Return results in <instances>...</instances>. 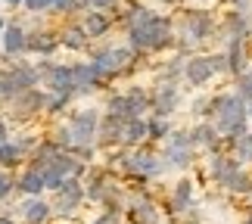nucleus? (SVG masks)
<instances>
[{"label": "nucleus", "instance_id": "obj_34", "mask_svg": "<svg viewBox=\"0 0 252 224\" xmlns=\"http://www.w3.org/2000/svg\"><path fill=\"white\" fill-rule=\"evenodd\" d=\"M0 32H3V19H0ZM0 41H3V34H0Z\"/></svg>", "mask_w": 252, "mask_h": 224}, {"label": "nucleus", "instance_id": "obj_31", "mask_svg": "<svg viewBox=\"0 0 252 224\" xmlns=\"http://www.w3.org/2000/svg\"><path fill=\"white\" fill-rule=\"evenodd\" d=\"M3 3H6V6H22L25 0H3Z\"/></svg>", "mask_w": 252, "mask_h": 224}, {"label": "nucleus", "instance_id": "obj_13", "mask_svg": "<svg viewBox=\"0 0 252 224\" xmlns=\"http://www.w3.org/2000/svg\"><path fill=\"white\" fill-rule=\"evenodd\" d=\"M131 215H134V224H159L156 206H153L150 199H143V196L131 202Z\"/></svg>", "mask_w": 252, "mask_h": 224}, {"label": "nucleus", "instance_id": "obj_17", "mask_svg": "<svg viewBox=\"0 0 252 224\" xmlns=\"http://www.w3.org/2000/svg\"><path fill=\"white\" fill-rule=\"evenodd\" d=\"M162 159H165V165H171V168H187L190 165V147H174V143H168L165 153H162Z\"/></svg>", "mask_w": 252, "mask_h": 224}, {"label": "nucleus", "instance_id": "obj_23", "mask_svg": "<svg viewBox=\"0 0 252 224\" xmlns=\"http://www.w3.org/2000/svg\"><path fill=\"white\" fill-rule=\"evenodd\" d=\"M227 25H230V32H234V37H246V32H249V22H246L243 13L227 16Z\"/></svg>", "mask_w": 252, "mask_h": 224}, {"label": "nucleus", "instance_id": "obj_2", "mask_svg": "<svg viewBox=\"0 0 252 224\" xmlns=\"http://www.w3.org/2000/svg\"><path fill=\"white\" fill-rule=\"evenodd\" d=\"M227 69V56H196V60H190L187 65H184V75H187L190 84H206L215 72Z\"/></svg>", "mask_w": 252, "mask_h": 224}, {"label": "nucleus", "instance_id": "obj_32", "mask_svg": "<svg viewBox=\"0 0 252 224\" xmlns=\"http://www.w3.org/2000/svg\"><path fill=\"white\" fill-rule=\"evenodd\" d=\"M234 3H237L240 9H243V6H249V0H234Z\"/></svg>", "mask_w": 252, "mask_h": 224}, {"label": "nucleus", "instance_id": "obj_9", "mask_svg": "<svg viewBox=\"0 0 252 224\" xmlns=\"http://www.w3.org/2000/svg\"><path fill=\"white\" fill-rule=\"evenodd\" d=\"M150 134V125L140 119V115H131L128 122H125V134H122V143H128V147H137V143Z\"/></svg>", "mask_w": 252, "mask_h": 224}, {"label": "nucleus", "instance_id": "obj_5", "mask_svg": "<svg viewBox=\"0 0 252 224\" xmlns=\"http://www.w3.org/2000/svg\"><path fill=\"white\" fill-rule=\"evenodd\" d=\"M96 131H100V115L94 109H81L72 115V137L75 143H91L96 137Z\"/></svg>", "mask_w": 252, "mask_h": 224}, {"label": "nucleus", "instance_id": "obj_14", "mask_svg": "<svg viewBox=\"0 0 252 224\" xmlns=\"http://www.w3.org/2000/svg\"><path fill=\"white\" fill-rule=\"evenodd\" d=\"M153 106H156V115H171L174 106H178V91H174L171 84L159 87V94H156V100H153Z\"/></svg>", "mask_w": 252, "mask_h": 224}, {"label": "nucleus", "instance_id": "obj_16", "mask_svg": "<svg viewBox=\"0 0 252 224\" xmlns=\"http://www.w3.org/2000/svg\"><path fill=\"white\" fill-rule=\"evenodd\" d=\"M60 41H63V47H69V50H84V44H87V32H84L81 25H69V28H63Z\"/></svg>", "mask_w": 252, "mask_h": 224}, {"label": "nucleus", "instance_id": "obj_35", "mask_svg": "<svg viewBox=\"0 0 252 224\" xmlns=\"http://www.w3.org/2000/svg\"><path fill=\"white\" fill-rule=\"evenodd\" d=\"M249 115H252V100H249Z\"/></svg>", "mask_w": 252, "mask_h": 224}, {"label": "nucleus", "instance_id": "obj_18", "mask_svg": "<svg viewBox=\"0 0 252 224\" xmlns=\"http://www.w3.org/2000/svg\"><path fill=\"white\" fill-rule=\"evenodd\" d=\"M150 106H153V100L143 94V87H131V91H128V112L131 115H143Z\"/></svg>", "mask_w": 252, "mask_h": 224}, {"label": "nucleus", "instance_id": "obj_10", "mask_svg": "<svg viewBox=\"0 0 252 224\" xmlns=\"http://www.w3.org/2000/svg\"><path fill=\"white\" fill-rule=\"evenodd\" d=\"M81 28L87 32V37H100L109 32V16L103 13V9H91L84 19H81Z\"/></svg>", "mask_w": 252, "mask_h": 224}, {"label": "nucleus", "instance_id": "obj_7", "mask_svg": "<svg viewBox=\"0 0 252 224\" xmlns=\"http://www.w3.org/2000/svg\"><path fill=\"white\" fill-rule=\"evenodd\" d=\"M0 44H3V50L9 53V56H19V53H25L28 50V34L22 32V25H6L3 28V41H0Z\"/></svg>", "mask_w": 252, "mask_h": 224}, {"label": "nucleus", "instance_id": "obj_15", "mask_svg": "<svg viewBox=\"0 0 252 224\" xmlns=\"http://www.w3.org/2000/svg\"><path fill=\"white\" fill-rule=\"evenodd\" d=\"M240 171V162H234V159H215L212 162V178H215L218 184H230V178Z\"/></svg>", "mask_w": 252, "mask_h": 224}, {"label": "nucleus", "instance_id": "obj_1", "mask_svg": "<svg viewBox=\"0 0 252 224\" xmlns=\"http://www.w3.org/2000/svg\"><path fill=\"white\" fill-rule=\"evenodd\" d=\"M212 112H215V128L230 134V137H243L246 134V106H243V96H218L212 103Z\"/></svg>", "mask_w": 252, "mask_h": 224}, {"label": "nucleus", "instance_id": "obj_28", "mask_svg": "<svg viewBox=\"0 0 252 224\" xmlns=\"http://www.w3.org/2000/svg\"><path fill=\"white\" fill-rule=\"evenodd\" d=\"M13 193V178L9 174H0V199H6Z\"/></svg>", "mask_w": 252, "mask_h": 224}, {"label": "nucleus", "instance_id": "obj_36", "mask_svg": "<svg viewBox=\"0 0 252 224\" xmlns=\"http://www.w3.org/2000/svg\"><path fill=\"white\" fill-rule=\"evenodd\" d=\"M249 224H252V218H249Z\"/></svg>", "mask_w": 252, "mask_h": 224}, {"label": "nucleus", "instance_id": "obj_3", "mask_svg": "<svg viewBox=\"0 0 252 224\" xmlns=\"http://www.w3.org/2000/svg\"><path fill=\"white\" fill-rule=\"evenodd\" d=\"M212 28H215V22H212L209 13H190L187 19H184V37H181L184 44H181V50L190 47V44L206 41V37L212 34Z\"/></svg>", "mask_w": 252, "mask_h": 224}, {"label": "nucleus", "instance_id": "obj_24", "mask_svg": "<svg viewBox=\"0 0 252 224\" xmlns=\"http://www.w3.org/2000/svg\"><path fill=\"white\" fill-rule=\"evenodd\" d=\"M227 187L234 190V193H249V190H252V181H249V174H246L243 168H240V171L234 174V178H230V184H227Z\"/></svg>", "mask_w": 252, "mask_h": 224}, {"label": "nucleus", "instance_id": "obj_25", "mask_svg": "<svg viewBox=\"0 0 252 224\" xmlns=\"http://www.w3.org/2000/svg\"><path fill=\"white\" fill-rule=\"evenodd\" d=\"M150 134H153V137H165V134H168V122H165V115H156V119L150 122Z\"/></svg>", "mask_w": 252, "mask_h": 224}, {"label": "nucleus", "instance_id": "obj_8", "mask_svg": "<svg viewBox=\"0 0 252 224\" xmlns=\"http://www.w3.org/2000/svg\"><path fill=\"white\" fill-rule=\"evenodd\" d=\"M60 44L63 41L53 32H34V34H28V53L50 56V53H56V47H60Z\"/></svg>", "mask_w": 252, "mask_h": 224}, {"label": "nucleus", "instance_id": "obj_19", "mask_svg": "<svg viewBox=\"0 0 252 224\" xmlns=\"http://www.w3.org/2000/svg\"><path fill=\"white\" fill-rule=\"evenodd\" d=\"M243 37H230V50H227V69L230 72H243Z\"/></svg>", "mask_w": 252, "mask_h": 224}, {"label": "nucleus", "instance_id": "obj_33", "mask_svg": "<svg viewBox=\"0 0 252 224\" xmlns=\"http://www.w3.org/2000/svg\"><path fill=\"white\" fill-rule=\"evenodd\" d=\"M0 224H13V218H6V215H0Z\"/></svg>", "mask_w": 252, "mask_h": 224}, {"label": "nucleus", "instance_id": "obj_6", "mask_svg": "<svg viewBox=\"0 0 252 224\" xmlns=\"http://www.w3.org/2000/svg\"><path fill=\"white\" fill-rule=\"evenodd\" d=\"M125 168L134 171V174H159L162 168H165V159H159V156H153L147 150H137V153H131L128 159H125Z\"/></svg>", "mask_w": 252, "mask_h": 224}, {"label": "nucleus", "instance_id": "obj_4", "mask_svg": "<svg viewBox=\"0 0 252 224\" xmlns=\"http://www.w3.org/2000/svg\"><path fill=\"white\" fill-rule=\"evenodd\" d=\"M81 199H84V187L78 178H65L56 187V212L60 215H69L75 206H81Z\"/></svg>", "mask_w": 252, "mask_h": 224}, {"label": "nucleus", "instance_id": "obj_29", "mask_svg": "<svg viewBox=\"0 0 252 224\" xmlns=\"http://www.w3.org/2000/svg\"><path fill=\"white\" fill-rule=\"evenodd\" d=\"M94 224H119V212H112V209H109L106 215H100V218H96Z\"/></svg>", "mask_w": 252, "mask_h": 224}, {"label": "nucleus", "instance_id": "obj_20", "mask_svg": "<svg viewBox=\"0 0 252 224\" xmlns=\"http://www.w3.org/2000/svg\"><path fill=\"white\" fill-rule=\"evenodd\" d=\"M193 143H199V147H215L218 140V128H212V125H196V128L190 131Z\"/></svg>", "mask_w": 252, "mask_h": 224}, {"label": "nucleus", "instance_id": "obj_12", "mask_svg": "<svg viewBox=\"0 0 252 224\" xmlns=\"http://www.w3.org/2000/svg\"><path fill=\"white\" fill-rule=\"evenodd\" d=\"M22 218H25V224H44L47 218H50V206H47L44 199H28L25 206H22Z\"/></svg>", "mask_w": 252, "mask_h": 224}, {"label": "nucleus", "instance_id": "obj_27", "mask_svg": "<svg viewBox=\"0 0 252 224\" xmlns=\"http://www.w3.org/2000/svg\"><path fill=\"white\" fill-rule=\"evenodd\" d=\"M53 0H25V9H32V13H41V9H50Z\"/></svg>", "mask_w": 252, "mask_h": 224}, {"label": "nucleus", "instance_id": "obj_30", "mask_svg": "<svg viewBox=\"0 0 252 224\" xmlns=\"http://www.w3.org/2000/svg\"><path fill=\"white\" fill-rule=\"evenodd\" d=\"M0 143H6V125L0 122Z\"/></svg>", "mask_w": 252, "mask_h": 224}, {"label": "nucleus", "instance_id": "obj_11", "mask_svg": "<svg viewBox=\"0 0 252 224\" xmlns=\"http://www.w3.org/2000/svg\"><path fill=\"white\" fill-rule=\"evenodd\" d=\"M16 187L25 193V196H37L44 187H47V181H44V171H37V168H28L22 178L16 181Z\"/></svg>", "mask_w": 252, "mask_h": 224}, {"label": "nucleus", "instance_id": "obj_21", "mask_svg": "<svg viewBox=\"0 0 252 224\" xmlns=\"http://www.w3.org/2000/svg\"><path fill=\"white\" fill-rule=\"evenodd\" d=\"M190 196H193V184L190 181H181L178 187H174V212H184V209H187Z\"/></svg>", "mask_w": 252, "mask_h": 224}, {"label": "nucleus", "instance_id": "obj_22", "mask_svg": "<svg viewBox=\"0 0 252 224\" xmlns=\"http://www.w3.org/2000/svg\"><path fill=\"white\" fill-rule=\"evenodd\" d=\"M19 156H22V150L16 147V143H0V165H3V168H9V165H16L19 162Z\"/></svg>", "mask_w": 252, "mask_h": 224}, {"label": "nucleus", "instance_id": "obj_26", "mask_svg": "<svg viewBox=\"0 0 252 224\" xmlns=\"http://www.w3.org/2000/svg\"><path fill=\"white\" fill-rule=\"evenodd\" d=\"M240 96H243V100H252V75L240 78Z\"/></svg>", "mask_w": 252, "mask_h": 224}]
</instances>
